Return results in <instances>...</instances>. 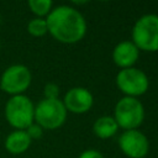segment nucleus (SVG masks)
<instances>
[{
	"instance_id": "obj_1",
	"label": "nucleus",
	"mask_w": 158,
	"mask_h": 158,
	"mask_svg": "<svg viewBox=\"0 0 158 158\" xmlns=\"http://www.w3.org/2000/svg\"><path fill=\"white\" fill-rule=\"evenodd\" d=\"M48 33L58 42L73 44L86 35V21L73 6L59 5L51 10L46 17Z\"/></svg>"
},
{
	"instance_id": "obj_2",
	"label": "nucleus",
	"mask_w": 158,
	"mask_h": 158,
	"mask_svg": "<svg viewBox=\"0 0 158 158\" xmlns=\"http://www.w3.org/2000/svg\"><path fill=\"white\" fill-rule=\"evenodd\" d=\"M4 115L15 130H26L35 122V104L25 94L10 96L5 104Z\"/></svg>"
},
{
	"instance_id": "obj_3",
	"label": "nucleus",
	"mask_w": 158,
	"mask_h": 158,
	"mask_svg": "<svg viewBox=\"0 0 158 158\" xmlns=\"http://www.w3.org/2000/svg\"><path fill=\"white\" fill-rule=\"evenodd\" d=\"M132 42L139 51L158 52V15L147 14L135 22Z\"/></svg>"
},
{
	"instance_id": "obj_4",
	"label": "nucleus",
	"mask_w": 158,
	"mask_h": 158,
	"mask_svg": "<svg viewBox=\"0 0 158 158\" xmlns=\"http://www.w3.org/2000/svg\"><path fill=\"white\" fill-rule=\"evenodd\" d=\"M68 111L59 99H42L35 106V122L43 130H57L67 120Z\"/></svg>"
},
{
	"instance_id": "obj_5",
	"label": "nucleus",
	"mask_w": 158,
	"mask_h": 158,
	"mask_svg": "<svg viewBox=\"0 0 158 158\" xmlns=\"http://www.w3.org/2000/svg\"><path fill=\"white\" fill-rule=\"evenodd\" d=\"M112 117L125 131L137 130L144 120V107L137 98L123 96L116 102Z\"/></svg>"
},
{
	"instance_id": "obj_6",
	"label": "nucleus",
	"mask_w": 158,
	"mask_h": 158,
	"mask_svg": "<svg viewBox=\"0 0 158 158\" xmlns=\"http://www.w3.org/2000/svg\"><path fill=\"white\" fill-rule=\"evenodd\" d=\"M32 74L25 64H11L0 75V89L10 96L23 95L30 88Z\"/></svg>"
},
{
	"instance_id": "obj_7",
	"label": "nucleus",
	"mask_w": 158,
	"mask_h": 158,
	"mask_svg": "<svg viewBox=\"0 0 158 158\" xmlns=\"http://www.w3.org/2000/svg\"><path fill=\"white\" fill-rule=\"evenodd\" d=\"M116 85L125 96L137 98L147 93L149 80L144 72L138 68L131 67L121 69L116 75Z\"/></svg>"
},
{
	"instance_id": "obj_8",
	"label": "nucleus",
	"mask_w": 158,
	"mask_h": 158,
	"mask_svg": "<svg viewBox=\"0 0 158 158\" xmlns=\"http://www.w3.org/2000/svg\"><path fill=\"white\" fill-rule=\"evenodd\" d=\"M118 147L128 158H144L149 151V142L141 131L127 130L120 135Z\"/></svg>"
},
{
	"instance_id": "obj_9",
	"label": "nucleus",
	"mask_w": 158,
	"mask_h": 158,
	"mask_svg": "<svg viewBox=\"0 0 158 158\" xmlns=\"http://www.w3.org/2000/svg\"><path fill=\"white\" fill-rule=\"evenodd\" d=\"M62 102L67 111L73 114H84L93 107L94 98L86 88L74 86L65 93Z\"/></svg>"
},
{
	"instance_id": "obj_10",
	"label": "nucleus",
	"mask_w": 158,
	"mask_h": 158,
	"mask_svg": "<svg viewBox=\"0 0 158 158\" xmlns=\"http://www.w3.org/2000/svg\"><path fill=\"white\" fill-rule=\"evenodd\" d=\"M139 57V49L132 41H122L117 43L112 51V60L121 69L131 68Z\"/></svg>"
},
{
	"instance_id": "obj_11",
	"label": "nucleus",
	"mask_w": 158,
	"mask_h": 158,
	"mask_svg": "<svg viewBox=\"0 0 158 158\" xmlns=\"http://www.w3.org/2000/svg\"><path fill=\"white\" fill-rule=\"evenodd\" d=\"M31 143H32V141H31V138L28 137V135L26 133L25 130H14V131H11L4 141L5 149L9 153L15 154V156L25 153L30 148Z\"/></svg>"
},
{
	"instance_id": "obj_12",
	"label": "nucleus",
	"mask_w": 158,
	"mask_h": 158,
	"mask_svg": "<svg viewBox=\"0 0 158 158\" xmlns=\"http://www.w3.org/2000/svg\"><path fill=\"white\" fill-rule=\"evenodd\" d=\"M93 131L96 137L101 139H107L114 137L118 131V125L116 123L115 118L112 116H101L98 120H95L93 125Z\"/></svg>"
},
{
	"instance_id": "obj_13",
	"label": "nucleus",
	"mask_w": 158,
	"mask_h": 158,
	"mask_svg": "<svg viewBox=\"0 0 158 158\" xmlns=\"http://www.w3.org/2000/svg\"><path fill=\"white\" fill-rule=\"evenodd\" d=\"M30 11L36 17L46 19L51 10L53 9V2L51 0H28L27 2Z\"/></svg>"
},
{
	"instance_id": "obj_14",
	"label": "nucleus",
	"mask_w": 158,
	"mask_h": 158,
	"mask_svg": "<svg viewBox=\"0 0 158 158\" xmlns=\"http://www.w3.org/2000/svg\"><path fill=\"white\" fill-rule=\"evenodd\" d=\"M27 32L33 37H42L48 33L47 21L42 17H33L27 23Z\"/></svg>"
},
{
	"instance_id": "obj_15",
	"label": "nucleus",
	"mask_w": 158,
	"mask_h": 158,
	"mask_svg": "<svg viewBox=\"0 0 158 158\" xmlns=\"http://www.w3.org/2000/svg\"><path fill=\"white\" fill-rule=\"evenodd\" d=\"M44 99H59V86L54 83H47L43 88Z\"/></svg>"
},
{
	"instance_id": "obj_16",
	"label": "nucleus",
	"mask_w": 158,
	"mask_h": 158,
	"mask_svg": "<svg viewBox=\"0 0 158 158\" xmlns=\"http://www.w3.org/2000/svg\"><path fill=\"white\" fill-rule=\"evenodd\" d=\"M26 133L28 135V137L31 138V141H33V139H40L42 136H43V128L40 126V125H37L36 122H33V123H31L26 130Z\"/></svg>"
},
{
	"instance_id": "obj_17",
	"label": "nucleus",
	"mask_w": 158,
	"mask_h": 158,
	"mask_svg": "<svg viewBox=\"0 0 158 158\" xmlns=\"http://www.w3.org/2000/svg\"><path fill=\"white\" fill-rule=\"evenodd\" d=\"M78 158H104V156L96 149H86L81 152Z\"/></svg>"
},
{
	"instance_id": "obj_18",
	"label": "nucleus",
	"mask_w": 158,
	"mask_h": 158,
	"mask_svg": "<svg viewBox=\"0 0 158 158\" xmlns=\"http://www.w3.org/2000/svg\"><path fill=\"white\" fill-rule=\"evenodd\" d=\"M0 25H1V16H0Z\"/></svg>"
}]
</instances>
